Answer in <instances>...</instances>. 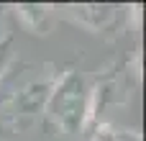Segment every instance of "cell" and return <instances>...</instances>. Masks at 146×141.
<instances>
[{"mask_svg":"<svg viewBox=\"0 0 146 141\" xmlns=\"http://www.w3.org/2000/svg\"><path fill=\"white\" fill-rule=\"evenodd\" d=\"M80 82L74 74H67L64 85L56 90V98H54V116L59 118V123L67 128V131H74L80 123H82V95H80Z\"/></svg>","mask_w":146,"mask_h":141,"instance_id":"cell-1","label":"cell"},{"mask_svg":"<svg viewBox=\"0 0 146 141\" xmlns=\"http://www.w3.org/2000/svg\"><path fill=\"white\" fill-rule=\"evenodd\" d=\"M98 141H139V139L131 136V134H126V131H113V128L103 126L98 131Z\"/></svg>","mask_w":146,"mask_h":141,"instance_id":"cell-2","label":"cell"}]
</instances>
